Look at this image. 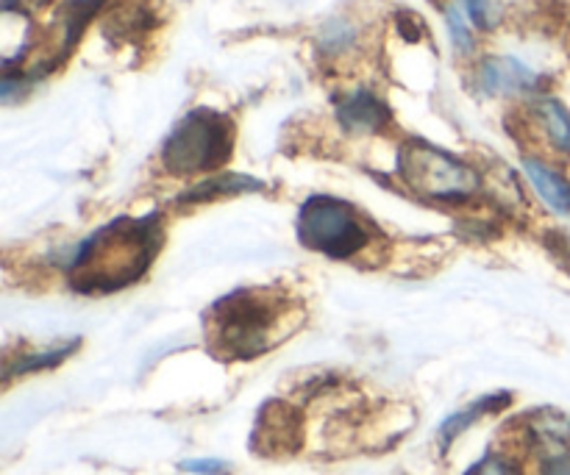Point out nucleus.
<instances>
[{"label": "nucleus", "mask_w": 570, "mask_h": 475, "mask_svg": "<svg viewBox=\"0 0 570 475\" xmlns=\"http://www.w3.org/2000/svg\"><path fill=\"white\" fill-rule=\"evenodd\" d=\"M159 250L154 220H117L100 228L72 261V287L81 293H115L137 281Z\"/></svg>", "instance_id": "obj_1"}, {"label": "nucleus", "mask_w": 570, "mask_h": 475, "mask_svg": "<svg viewBox=\"0 0 570 475\" xmlns=\"http://www.w3.org/2000/svg\"><path fill=\"white\" fill-rule=\"evenodd\" d=\"M234 126L226 115L212 109H193L167 137L161 165L173 176H195L215 170L232 156Z\"/></svg>", "instance_id": "obj_2"}, {"label": "nucleus", "mask_w": 570, "mask_h": 475, "mask_svg": "<svg viewBox=\"0 0 570 475\" xmlns=\"http://www.w3.org/2000/svg\"><path fill=\"white\" fill-rule=\"evenodd\" d=\"M399 172L412 192L429 200H465L479 189L473 167L421 139H412L401 148Z\"/></svg>", "instance_id": "obj_3"}, {"label": "nucleus", "mask_w": 570, "mask_h": 475, "mask_svg": "<svg viewBox=\"0 0 570 475\" xmlns=\"http://www.w3.org/2000/svg\"><path fill=\"white\" fill-rule=\"evenodd\" d=\"M298 237L306 248L345 259L365 248L367 226L345 200L309 198L298 215Z\"/></svg>", "instance_id": "obj_4"}, {"label": "nucleus", "mask_w": 570, "mask_h": 475, "mask_svg": "<svg viewBox=\"0 0 570 475\" xmlns=\"http://www.w3.org/2000/svg\"><path fill=\"white\" fill-rule=\"evenodd\" d=\"M215 326L228 354L254 356L267 348V334L276 326V315L259 295L237 293L223 300L220 311H215Z\"/></svg>", "instance_id": "obj_5"}, {"label": "nucleus", "mask_w": 570, "mask_h": 475, "mask_svg": "<svg viewBox=\"0 0 570 475\" xmlns=\"http://www.w3.org/2000/svg\"><path fill=\"white\" fill-rule=\"evenodd\" d=\"M301 437V423L289 406L284 404H271L262 412L259 423H256L254 432V445L262 454H284V451H293L295 443Z\"/></svg>", "instance_id": "obj_6"}, {"label": "nucleus", "mask_w": 570, "mask_h": 475, "mask_svg": "<svg viewBox=\"0 0 570 475\" xmlns=\"http://www.w3.org/2000/svg\"><path fill=\"white\" fill-rule=\"evenodd\" d=\"M538 76L510 56H493L479 67V87L488 95H521L534 89Z\"/></svg>", "instance_id": "obj_7"}, {"label": "nucleus", "mask_w": 570, "mask_h": 475, "mask_svg": "<svg viewBox=\"0 0 570 475\" xmlns=\"http://www.w3.org/2000/svg\"><path fill=\"white\" fill-rule=\"evenodd\" d=\"M337 117L345 131L351 133H376L390 122V111L376 95L354 92L337 106Z\"/></svg>", "instance_id": "obj_8"}, {"label": "nucleus", "mask_w": 570, "mask_h": 475, "mask_svg": "<svg viewBox=\"0 0 570 475\" xmlns=\"http://www.w3.org/2000/svg\"><path fill=\"white\" fill-rule=\"evenodd\" d=\"M104 6V0H67L61 6L59 17L53 22V37H56V56L53 65H59L65 56H70V50L76 48V42L81 39L83 26L92 20L95 11Z\"/></svg>", "instance_id": "obj_9"}, {"label": "nucleus", "mask_w": 570, "mask_h": 475, "mask_svg": "<svg viewBox=\"0 0 570 475\" xmlns=\"http://www.w3.org/2000/svg\"><path fill=\"white\" fill-rule=\"evenodd\" d=\"M523 170L549 209H554L557 215H570V181L562 172L543 165L540 159H523Z\"/></svg>", "instance_id": "obj_10"}, {"label": "nucleus", "mask_w": 570, "mask_h": 475, "mask_svg": "<svg viewBox=\"0 0 570 475\" xmlns=\"http://www.w3.org/2000/svg\"><path fill=\"white\" fill-rule=\"evenodd\" d=\"M534 115H538L540 126H543L546 137H549L551 148L570 159V111L562 100L557 98H540L534 103Z\"/></svg>", "instance_id": "obj_11"}, {"label": "nucleus", "mask_w": 570, "mask_h": 475, "mask_svg": "<svg viewBox=\"0 0 570 475\" xmlns=\"http://www.w3.org/2000/svg\"><path fill=\"white\" fill-rule=\"evenodd\" d=\"M256 189H262V184L254 181V178H243V176L209 178V181L200 184V187L189 189L181 200H187V204H200V200H212V198H217V195L256 192Z\"/></svg>", "instance_id": "obj_12"}, {"label": "nucleus", "mask_w": 570, "mask_h": 475, "mask_svg": "<svg viewBox=\"0 0 570 475\" xmlns=\"http://www.w3.org/2000/svg\"><path fill=\"white\" fill-rule=\"evenodd\" d=\"M504 404H507V395H501V398H482V400H476L471 409H465V412H460V415L449 417V420L443 423V432H440V434H443V443L445 445L454 443V439L460 437L465 428H471L473 423L479 420V417H484V415H490V412L501 409Z\"/></svg>", "instance_id": "obj_13"}, {"label": "nucleus", "mask_w": 570, "mask_h": 475, "mask_svg": "<svg viewBox=\"0 0 570 475\" xmlns=\"http://www.w3.org/2000/svg\"><path fill=\"white\" fill-rule=\"evenodd\" d=\"M445 20H449V31H451V39H454V48L460 50L462 56L471 53L473 33H471V28H468V20H465V14L460 11V6H449V9H445Z\"/></svg>", "instance_id": "obj_14"}, {"label": "nucleus", "mask_w": 570, "mask_h": 475, "mask_svg": "<svg viewBox=\"0 0 570 475\" xmlns=\"http://www.w3.org/2000/svg\"><path fill=\"white\" fill-rule=\"evenodd\" d=\"M323 48L332 50V53H340L343 48H348L354 42V26H348L345 20H332L323 31Z\"/></svg>", "instance_id": "obj_15"}, {"label": "nucleus", "mask_w": 570, "mask_h": 475, "mask_svg": "<svg viewBox=\"0 0 570 475\" xmlns=\"http://www.w3.org/2000/svg\"><path fill=\"white\" fill-rule=\"evenodd\" d=\"M465 3L468 17L476 28H493L495 26V3L493 0H462Z\"/></svg>", "instance_id": "obj_16"}, {"label": "nucleus", "mask_w": 570, "mask_h": 475, "mask_svg": "<svg viewBox=\"0 0 570 475\" xmlns=\"http://www.w3.org/2000/svg\"><path fill=\"white\" fill-rule=\"evenodd\" d=\"M184 473H195V475H226L228 465L220 459H189L181 462Z\"/></svg>", "instance_id": "obj_17"}, {"label": "nucleus", "mask_w": 570, "mask_h": 475, "mask_svg": "<svg viewBox=\"0 0 570 475\" xmlns=\"http://www.w3.org/2000/svg\"><path fill=\"white\" fill-rule=\"evenodd\" d=\"M471 475H518L515 465H510L507 459H501V456H488L484 462H479L476 467H473Z\"/></svg>", "instance_id": "obj_18"}, {"label": "nucleus", "mask_w": 570, "mask_h": 475, "mask_svg": "<svg viewBox=\"0 0 570 475\" xmlns=\"http://www.w3.org/2000/svg\"><path fill=\"white\" fill-rule=\"evenodd\" d=\"M543 475H570V454L551 456L543 465Z\"/></svg>", "instance_id": "obj_19"}, {"label": "nucleus", "mask_w": 570, "mask_h": 475, "mask_svg": "<svg viewBox=\"0 0 570 475\" xmlns=\"http://www.w3.org/2000/svg\"><path fill=\"white\" fill-rule=\"evenodd\" d=\"M6 3H17L20 6V9H26V11H33V9H42V6H48L50 0H6Z\"/></svg>", "instance_id": "obj_20"}]
</instances>
